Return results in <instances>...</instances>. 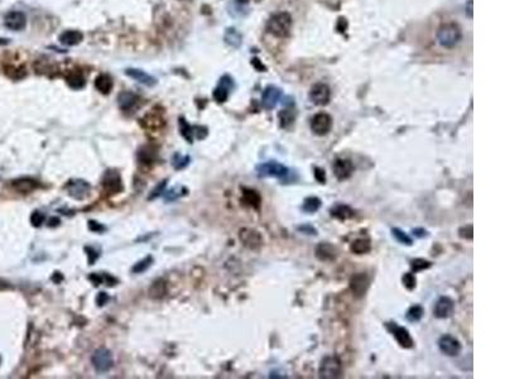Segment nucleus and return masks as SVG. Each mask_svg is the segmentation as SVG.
Listing matches in <instances>:
<instances>
[{
    "label": "nucleus",
    "mask_w": 505,
    "mask_h": 379,
    "mask_svg": "<svg viewBox=\"0 0 505 379\" xmlns=\"http://www.w3.org/2000/svg\"><path fill=\"white\" fill-rule=\"evenodd\" d=\"M342 374V363L336 355H329L321 360L318 375L323 379H336Z\"/></svg>",
    "instance_id": "3"
},
{
    "label": "nucleus",
    "mask_w": 505,
    "mask_h": 379,
    "mask_svg": "<svg viewBox=\"0 0 505 379\" xmlns=\"http://www.w3.org/2000/svg\"><path fill=\"white\" fill-rule=\"evenodd\" d=\"M13 189L17 190L20 193H28L31 191L36 190L38 187V182L31 179H19L12 182Z\"/></svg>",
    "instance_id": "26"
},
{
    "label": "nucleus",
    "mask_w": 505,
    "mask_h": 379,
    "mask_svg": "<svg viewBox=\"0 0 505 379\" xmlns=\"http://www.w3.org/2000/svg\"><path fill=\"white\" fill-rule=\"evenodd\" d=\"M330 215H331V218L337 219L340 221H346L354 218L355 211L350 206L344 205V203H337V205L330 209Z\"/></svg>",
    "instance_id": "21"
},
{
    "label": "nucleus",
    "mask_w": 505,
    "mask_h": 379,
    "mask_svg": "<svg viewBox=\"0 0 505 379\" xmlns=\"http://www.w3.org/2000/svg\"><path fill=\"white\" fill-rule=\"evenodd\" d=\"M138 103V96L135 95L134 93H130V91H123V93L119 94V98H117V104H119V108L122 109L123 111H129L137 105Z\"/></svg>",
    "instance_id": "22"
},
{
    "label": "nucleus",
    "mask_w": 505,
    "mask_h": 379,
    "mask_svg": "<svg viewBox=\"0 0 505 379\" xmlns=\"http://www.w3.org/2000/svg\"><path fill=\"white\" fill-rule=\"evenodd\" d=\"M8 42H9V39H5V38H0V44H7Z\"/></svg>",
    "instance_id": "55"
},
{
    "label": "nucleus",
    "mask_w": 505,
    "mask_h": 379,
    "mask_svg": "<svg viewBox=\"0 0 505 379\" xmlns=\"http://www.w3.org/2000/svg\"><path fill=\"white\" fill-rule=\"evenodd\" d=\"M125 74L129 76V77L134 78V80L138 81V82L143 83V85H146V86H153V85H156V82H157V80L153 77V76L148 75L146 72L142 71V70L129 69V70H127V72H125Z\"/></svg>",
    "instance_id": "25"
},
{
    "label": "nucleus",
    "mask_w": 505,
    "mask_h": 379,
    "mask_svg": "<svg viewBox=\"0 0 505 379\" xmlns=\"http://www.w3.org/2000/svg\"><path fill=\"white\" fill-rule=\"evenodd\" d=\"M310 100L317 106H325L330 103L331 99V90L326 83L318 82L311 88L310 90Z\"/></svg>",
    "instance_id": "10"
},
{
    "label": "nucleus",
    "mask_w": 505,
    "mask_h": 379,
    "mask_svg": "<svg viewBox=\"0 0 505 379\" xmlns=\"http://www.w3.org/2000/svg\"><path fill=\"white\" fill-rule=\"evenodd\" d=\"M292 23L293 20L289 13H277L266 23V31L277 38H286L288 37L292 30Z\"/></svg>",
    "instance_id": "1"
},
{
    "label": "nucleus",
    "mask_w": 505,
    "mask_h": 379,
    "mask_svg": "<svg viewBox=\"0 0 505 379\" xmlns=\"http://www.w3.org/2000/svg\"><path fill=\"white\" fill-rule=\"evenodd\" d=\"M437 344H438V347L442 354L447 355V357H457L462 350L461 342L457 340L455 336L449 335V334L442 335L438 339Z\"/></svg>",
    "instance_id": "9"
},
{
    "label": "nucleus",
    "mask_w": 505,
    "mask_h": 379,
    "mask_svg": "<svg viewBox=\"0 0 505 379\" xmlns=\"http://www.w3.org/2000/svg\"><path fill=\"white\" fill-rule=\"evenodd\" d=\"M412 234L414 235L415 238H420V239H422V238L427 237L428 232H427V230L423 229V227H415V229L412 230Z\"/></svg>",
    "instance_id": "50"
},
{
    "label": "nucleus",
    "mask_w": 505,
    "mask_h": 379,
    "mask_svg": "<svg viewBox=\"0 0 505 379\" xmlns=\"http://www.w3.org/2000/svg\"><path fill=\"white\" fill-rule=\"evenodd\" d=\"M278 118H279V124H281V128H284V129H287V128H289L290 125L294 123L295 114H294V111L292 110V109L287 108L278 114Z\"/></svg>",
    "instance_id": "33"
},
{
    "label": "nucleus",
    "mask_w": 505,
    "mask_h": 379,
    "mask_svg": "<svg viewBox=\"0 0 505 379\" xmlns=\"http://www.w3.org/2000/svg\"><path fill=\"white\" fill-rule=\"evenodd\" d=\"M88 229H90L91 231H94V232H104L106 230V227L104 225H101V224L98 223V221L90 220L88 221Z\"/></svg>",
    "instance_id": "47"
},
{
    "label": "nucleus",
    "mask_w": 505,
    "mask_h": 379,
    "mask_svg": "<svg viewBox=\"0 0 505 379\" xmlns=\"http://www.w3.org/2000/svg\"><path fill=\"white\" fill-rule=\"evenodd\" d=\"M152 263H153V257H152V255H148V257H145L144 259H142L140 262H138L137 265L133 267L132 269L133 273H143V272H145L146 269L152 266Z\"/></svg>",
    "instance_id": "40"
},
{
    "label": "nucleus",
    "mask_w": 505,
    "mask_h": 379,
    "mask_svg": "<svg viewBox=\"0 0 505 379\" xmlns=\"http://www.w3.org/2000/svg\"><path fill=\"white\" fill-rule=\"evenodd\" d=\"M321 200L317 196H308L305 198L302 203V211L306 214H315L320 210Z\"/></svg>",
    "instance_id": "30"
},
{
    "label": "nucleus",
    "mask_w": 505,
    "mask_h": 379,
    "mask_svg": "<svg viewBox=\"0 0 505 379\" xmlns=\"http://www.w3.org/2000/svg\"><path fill=\"white\" fill-rule=\"evenodd\" d=\"M60 224V219H57V218H51L49 219V223H48V226H57Z\"/></svg>",
    "instance_id": "53"
},
{
    "label": "nucleus",
    "mask_w": 505,
    "mask_h": 379,
    "mask_svg": "<svg viewBox=\"0 0 505 379\" xmlns=\"http://www.w3.org/2000/svg\"><path fill=\"white\" fill-rule=\"evenodd\" d=\"M95 86L101 94H104V95H108V94H110V91L112 90V86H114V83H112L111 77H110L109 75L103 74V75H100L96 77Z\"/></svg>",
    "instance_id": "29"
},
{
    "label": "nucleus",
    "mask_w": 505,
    "mask_h": 379,
    "mask_svg": "<svg viewBox=\"0 0 505 379\" xmlns=\"http://www.w3.org/2000/svg\"><path fill=\"white\" fill-rule=\"evenodd\" d=\"M332 169L339 181H345L354 173V164L347 158H336L332 163Z\"/></svg>",
    "instance_id": "13"
},
{
    "label": "nucleus",
    "mask_w": 505,
    "mask_h": 379,
    "mask_svg": "<svg viewBox=\"0 0 505 379\" xmlns=\"http://www.w3.org/2000/svg\"><path fill=\"white\" fill-rule=\"evenodd\" d=\"M462 38V31L456 23H444L437 31V39L444 48H454Z\"/></svg>",
    "instance_id": "2"
},
{
    "label": "nucleus",
    "mask_w": 505,
    "mask_h": 379,
    "mask_svg": "<svg viewBox=\"0 0 505 379\" xmlns=\"http://www.w3.org/2000/svg\"><path fill=\"white\" fill-rule=\"evenodd\" d=\"M313 174H315V179L318 184H326V173L322 168L315 167L313 168Z\"/></svg>",
    "instance_id": "46"
},
{
    "label": "nucleus",
    "mask_w": 505,
    "mask_h": 379,
    "mask_svg": "<svg viewBox=\"0 0 505 379\" xmlns=\"http://www.w3.org/2000/svg\"><path fill=\"white\" fill-rule=\"evenodd\" d=\"M44 220H46V216L41 211H35L32 214V216H31V223H32L33 226H41L44 223Z\"/></svg>",
    "instance_id": "45"
},
{
    "label": "nucleus",
    "mask_w": 505,
    "mask_h": 379,
    "mask_svg": "<svg viewBox=\"0 0 505 379\" xmlns=\"http://www.w3.org/2000/svg\"><path fill=\"white\" fill-rule=\"evenodd\" d=\"M350 291L352 292L354 297L357 299H363L368 292L369 286H370V279L365 273H357L351 276L349 282Z\"/></svg>",
    "instance_id": "11"
},
{
    "label": "nucleus",
    "mask_w": 505,
    "mask_h": 379,
    "mask_svg": "<svg viewBox=\"0 0 505 379\" xmlns=\"http://www.w3.org/2000/svg\"><path fill=\"white\" fill-rule=\"evenodd\" d=\"M83 39V35L80 31H66L60 36V42L65 46H76Z\"/></svg>",
    "instance_id": "27"
},
{
    "label": "nucleus",
    "mask_w": 505,
    "mask_h": 379,
    "mask_svg": "<svg viewBox=\"0 0 505 379\" xmlns=\"http://www.w3.org/2000/svg\"><path fill=\"white\" fill-rule=\"evenodd\" d=\"M0 360H2V359H0Z\"/></svg>",
    "instance_id": "57"
},
{
    "label": "nucleus",
    "mask_w": 505,
    "mask_h": 379,
    "mask_svg": "<svg viewBox=\"0 0 505 379\" xmlns=\"http://www.w3.org/2000/svg\"><path fill=\"white\" fill-rule=\"evenodd\" d=\"M91 363H93L96 372L106 373L114 365V358H112L110 350L105 349V347H100V349L94 352L93 357H91Z\"/></svg>",
    "instance_id": "5"
},
{
    "label": "nucleus",
    "mask_w": 505,
    "mask_h": 379,
    "mask_svg": "<svg viewBox=\"0 0 505 379\" xmlns=\"http://www.w3.org/2000/svg\"><path fill=\"white\" fill-rule=\"evenodd\" d=\"M66 81L67 83H69L70 88L76 89V90L83 88V85H85V77H83L82 72L78 71V70H72V71H70L66 76Z\"/></svg>",
    "instance_id": "28"
},
{
    "label": "nucleus",
    "mask_w": 505,
    "mask_h": 379,
    "mask_svg": "<svg viewBox=\"0 0 505 379\" xmlns=\"http://www.w3.org/2000/svg\"><path fill=\"white\" fill-rule=\"evenodd\" d=\"M466 13L467 17L472 18V0H469V3L466 4Z\"/></svg>",
    "instance_id": "52"
},
{
    "label": "nucleus",
    "mask_w": 505,
    "mask_h": 379,
    "mask_svg": "<svg viewBox=\"0 0 505 379\" xmlns=\"http://www.w3.org/2000/svg\"><path fill=\"white\" fill-rule=\"evenodd\" d=\"M297 229H298V231H301V232H305V234H308V235H317V230H316L315 227H313V226H311V225H301V226H298Z\"/></svg>",
    "instance_id": "49"
},
{
    "label": "nucleus",
    "mask_w": 505,
    "mask_h": 379,
    "mask_svg": "<svg viewBox=\"0 0 505 379\" xmlns=\"http://www.w3.org/2000/svg\"><path fill=\"white\" fill-rule=\"evenodd\" d=\"M67 193L75 200H83L90 192L91 186L83 180H71L66 185Z\"/></svg>",
    "instance_id": "14"
},
{
    "label": "nucleus",
    "mask_w": 505,
    "mask_h": 379,
    "mask_svg": "<svg viewBox=\"0 0 505 379\" xmlns=\"http://www.w3.org/2000/svg\"><path fill=\"white\" fill-rule=\"evenodd\" d=\"M282 98V91L276 86H268L261 95V105L266 110H272L277 106Z\"/></svg>",
    "instance_id": "15"
},
{
    "label": "nucleus",
    "mask_w": 505,
    "mask_h": 379,
    "mask_svg": "<svg viewBox=\"0 0 505 379\" xmlns=\"http://www.w3.org/2000/svg\"><path fill=\"white\" fill-rule=\"evenodd\" d=\"M180 129H181V134H182V137L185 138L187 142L192 143L193 127H191V125L188 124V123L186 122L185 119H183V118H181L180 119Z\"/></svg>",
    "instance_id": "36"
},
{
    "label": "nucleus",
    "mask_w": 505,
    "mask_h": 379,
    "mask_svg": "<svg viewBox=\"0 0 505 379\" xmlns=\"http://www.w3.org/2000/svg\"><path fill=\"white\" fill-rule=\"evenodd\" d=\"M7 288H10V284L8 283V282L0 279V291H2V289H7Z\"/></svg>",
    "instance_id": "54"
},
{
    "label": "nucleus",
    "mask_w": 505,
    "mask_h": 379,
    "mask_svg": "<svg viewBox=\"0 0 505 379\" xmlns=\"http://www.w3.org/2000/svg\"><path fill=\"white\" fill-rule=\"evenodd\" d=\"M423 313H425V310H423L422 306L420 305H414L412 307H409V310L405 313V318H407L409 323H418V321L422 318Z\"/></svg>",
    "instance_id": "35"
},
{
    "label": "nucleus",
    "mask_w": 505,
    "mask_h": 379,
    "mask_svg": "<svg viewBox=\"0 0 505 379\" xmlns=\"http://www.w3.org/2000/svg\"><path fill=\"white\" fill-rule=\"evenodd\" d=\"M232 86H234L232 78L230 76H222L219 86L214 91V99L220 104L225 103L227 100V98H229V93L232 89Z\"/></svg>",
    "instance_id": "18"
},
{
    "label": "nucleus",
    "mask_w": 505,
    "mask_h": 379,
    "mask_svg": "<svg viewBox=\"0 0 505 379\" xmlns=\"http://www.w3.org/2000/svg\"><path fill=\"white\" fill-rule=\"evenodd\" d=\"M225 42L231 47H239L242 44V35L235 28H229L225 33Z\"/></svg>",
    "instance_id": "34"
},
{
    "label": "nucleus",
    "mask_w": 505,
    "mask_h": 379,
    "mask_svg": "<svg viewBox=\"0 0 505 379\" xmlns=\"http://www.w3.org/2000/svg\"><path fill=\"white\" fill-rule=\"evenodd\" d=\"M239 239L243 245L250 250H258L263 245V238H261L260 232L254 229H249V227H244L240 230Z\"/></svg>",
    "instance_id": "12"
},
{
    "label": "nucleus",
    "mask_w": 505,
    "mask_h": 379,
    "mask_svg": "<svg viewBox=\"0 0 505 379\" xmlns=\"http://www.w3.org/2000/svg\"><path fill=\"white\" fill-rule=\"evenodd\" d=\"M148 295L153 300H162L167 295V283L164 279L159 278L154 281L149 287Z\"/></svg>",
    "instance_id": "24"
},
{
    "label": "nucleus",
    "mask_w": 505,
    "mask_h": 379,
    "mask_svg": "<svg viewBox=\"0 0 505 379\" xmlns=\"http://www.w3.org/2000/svg\"><path fill=\"white\" fill-rule=\"evenodd\" d=\"M385 329L392 334V335H393V338L396 339L400 346L404 347V349H410V347H413L414 341H413L412 336H410L409 331H408L407 329L403 328V326H399L397 323H387Z\"/></svg>",
    "instance_id": "6"
},
{
    "label": "nucleus",
    "mask_w": 505,
    "mask_h": 379,
    "mask_svg": "<svg viewBox=\"0 0 505 379\" xmlns=\"http://www.w3.org/2000/svg\"><path fill=\"white\" fill-rule=\"evenodd\" d=\"M350 249L354 254H366V253L370 252L371 243L369 239H357L351 243Z\"/></svg>",
    "instance_id": "31"
},
{
    "label": "nucleus",
    "mask_w": 505,
    "mask_h": 379,
    "mask_svg": "<svg viewBox=\"0 0 505 379\" xmlns=\"http://www.w3.org/2000/svg\"><path fill=\"white\" fill-rule=\"evenodd\" d=\"M432 263L430 260L426 259H421V258H417V259H413L410 262V268H412V273H418L421 271H425V269L431 268Z\"/></svg>",
    "instance_id": "38"
},
{
    "label": "nucleus",
    "mask_w": 505,
    "mask_h": 379,
    "mask_svg": "<svg viewBox=\"0 0 505 379\" xmlns=\"http://www.w3.org/2000/svg\"><path fill=\"white\" fill-rule=\"evenodd\" d=\"M237 2L242 3V4H245V3H248V2H249V0H237Z\"/></svg>",
    "instance_id": "56"
},
{
    "label": "nucleus",
    "mask_w": 505,
    "mask_h": 379,
    "mask_svg": "<svg viewBox=\"0 0 505 379\" xmlns=\"http://www.w3.org/2000/svg\"><path fill=\"white\" fill-rule=\"evenodd\" d=\"M138 159L142 163H153L157 159V151L151 145H144L138 152Z\"/></svg>",
    "instance_id": "32"
},
{
    "label": "nucleus",
    "mask_w": 505,
    "mask_h": 379,
    "mask_svg": "<svg viewBox=\"0 0 505 379\" xmlns=\"http://www.w3.org/2000/svg\"><path fill=\"white\" fill-rule=\"evenodd\" d=\"M316 257L320 259L321 262H332L336 259L337 257V249L335 245L330 244V243H320L316 247Z\"/></svg>",
    "instance_id": "20"
},
{
    "label": "nucleus",
    "mask_w": 505,
    "mask_h": 379,
    "mask_svg": "<svg viewBox=\"0 0 505 379\" xmlns=\"http://www.w3.org/2000/svg\"><path fill=\"white\" fill-rule=\"evenodd\" d=\"M255 171L258 177H260V179H265V177L283 179L288 174V168L277 161H269L258 164L255 167Z\"/></svg>",
    "instance_id": "4"
},
{
    "label": "nucleus",
    "mask_w": 505,
    "mask_h": 379,
    "mask_svg": "<svg viewBox=\"0 0 505 379\" xmlns=\"http://www.w3.org/2000/svg\"><path fill=\"white\" fill-rule=\"evenodd\" d=\"M332 128V118L327 113H318L311 119V130L318 137L329 134Z\"/></svg>",
    "instance_id": "8"
},
{
    "label": "nucleus",
    "mask_w": 505,
    "mask_h": 379,
    "mask_svg": "<svg viewBox=\"0 0 505 379\" xmlns=\"http://www.w3.org/2000/svg\"><path fill=\"white\" fill-rule=\"evenodd\" d=\"M53 65L46 61H37L35 64V70L38 74H47L49 71H53Z\"/></svg>",
    "instance_id": "42"
},
{
    "label": "nucleus",
    "mask_w": 505,
    "mask_h": 379,
    "mask_svg": "<svg viewBox=\"0 0 505 379\" xmlns=\"http://www.w3.org/2000/svg\"><path fill=\"white\" fill-rule=\"evenodd\" d=\"M142 125L146 130L157 132V130H161L162 128L164 127V119L161 113H158V111L156 110H152L151 113L146 114L142 119Z\"/></svg>",
    "instance_id": "19"
},
{
    "label": "nucleus",
    "mask_w": 505,
    "mask_h": 379,
    "mask_svg": "<svg viewBox=\"0 0 505 379\" xmlns=\"http://www.w3.org/2000/svg\"><path fill=\"white\" fill-rule=\"evenodd\" d=\"M85 250L87 252V257H88V262H90V265H94V262H95V260L99 258V253L91 247H87Z\"/></svg>",
    "instance_id": "48"
},
{
    "label": "nucleus",
    "mask_w": 505,
    "mask_h": 379,
    "mask_svg": "<svg viewBox=\"0 0 505 379\" xmlns=\"http://www.w3.org/2000/svg\"><path fill=\"white\" fill-rule=\"evenodd\" d=\"M190 164V157L182 156V154L176 153L172 158V166L176 169H183Z\"/></svg>",
    "instance_id": "39"
},
{
    "label": "nucleus",
    "mask_w": 505,
    "mask_h": 379,
    "mask_svg": "<svg viewBox=\"0 0 505 379\" xmlns=\"http://www.w3.org/2000/svg\"><path fill=\"white\" fill-rule=\"evenodd\" d=\"M108 300H109L108 295H106L105 292H100V294H99L98 300H96V301H98L99 306H104L106 302H108Z\"/></svg>",
    "instance_id": "51"
},
{
    "label": "nucleus",
    "mask_w": 505,
    "mask_h": 379,
    "mask_svg": "<svg viewBox=\"0 0 505 379\" xmlns=\"http://www.w3.org/2000/svg\"><path fill=\"white\" fill-rule=\"evenodd\" d=\"M4 24L5 27L12 31H22L24 30L25 24H27V17H25L24 13L18 12V10L9 12L5 15Z\"/></svg>",
    "instance_id": "17"
},
{
    "label": "nucleus",
    "mask_w": 505,
    "mask_h": 379,
    "mask_svg": "<svg viewBox=\"0 0 505 379\" xmlns=\"http://www.w3.org/2000/svg\"><path fill=\"white\" fill-rule=\"evenodd\" d=\"M166 186H167V181L164 180V181H162L161 184L159 185H157L156 187H154L153 190H152V192H151V195H149V200H153V198H156V197H158V196H161L162 193L166 191Z\"/></svg>",
    "instance_id": "44"
},
{
    "label": "nucleus",
    "mask_w": 505,
    "mask_h": 379,
    "mask_svg": "<svg viewBox=\"0 0 505 379\" xmlns=\"http://www.w3.org/2000/svg\"><path fill=\"white\" fill-rule=\"evenodd\" d=\"M392 234H393V237L396 238L397 242L400 243V244H404V245H412L413 244L412 238L408 237V235L405 234L403 230H400L399 227H393V229H392Z\"/></svg>",
    "instance_id": "37"
},
{
    "label": "nucleus",
    "mask_w": 505,
    "mask_h": 379,
    "mask_svg": "<svg viewBox=\"0 0 505 379\" xmlns=\"http://www.w3.org/2000/svg\"><path fill=\"white\" fill-rule=\"evenodd\" d=\"M242 201L244 203H247L250 208L255 209V210H259L261 205V197L259 195L258 191L253 190V189H243V198Z\"/></svg>",
    "instance_id": "23"
},
{
    "label": "nucleus",
    "mask_w": 505,
    "mask_h": 379,
    "mask_svg": "<svg viewBox=\"0 0 505 379\" xmlns=\"http://www.w3.org/2000/svg\"><path fill=\"white\" fill-rule=\"evenodd\" d=\"M459 237L465 240H472L473 238V227L472 225H465L459 229Z\"/></svg>",
    "instance_id": "43"
},
{
    "label": "nucleus",
    "mask_w": 505,
    "mask_h": 379,
    "mask_svg": "<svg viewBox=\"0 0 505 379\" xmlns=\"http://www.w3.org/2000/svg\"><path fill=\"white\" fill-rule=\"evenodd\" d=\"M402 282H403V286H404L405 288L408 289V291H412V289H414L415 283H417L414 274H413L412 272H410V273H405L404 276L402 277Z\"/></svg>",
    "instance_id": "41"
},
{
    "label": "nucleus",
    "mask_w": 505,
    "mask_h": 379,
    "mask_svg": "<svg viewBox=\"0 0 505 379\" xmlns=\"http://www.w3.org/2000/svg\"><path fill=\"white\" fill-rule=\"evenodd\" d=\"M101 185H103L104 191H106L108 193H111V195L122 192L123 189H124L119 172L114 171V169H109V171H106L104 173L103 180H101Z\"/></svg>",
    "instance_id": "7"
},
{
    "label": "nucleus",
    "mask_w": 505,
    "mask_h": 379,
    "mask_svg": "<svg viewBox=\"0 0 505 379\" xmlns=\"http://www.w3.org/2000/svg\"><path fill=\"white\" fill-rule=\"evenodd\" d=\"M455 308V303L450 297L442 296L437 300L433 308V315L437 318H447L452 315Z\"/></svg>",
    "instance_id": "16"
}]
</instances>
